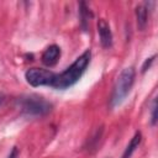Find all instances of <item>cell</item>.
I'll use <instances>...</instances> for the list:
<instances>
[{
  "label": "cell",
  "instance_id": "cell-1",
  "mask_svg": "<svg viewBox=\"0 0 158 158\" xmlns=\"http://www.w3.org/2000/svg\"><path fill=\"white\" fill-rule=\"evenodd\" d=\"M90 59H91V52L90 49H86L65 70L54 75V79L51 86L58 90H64V89L73 86L86 70L90 63Z\"/></svg>",
  "mask_w": 158,
  "mask_h": 158
},
{
  "label": "cell",
  "instance_id": "cell-2",
  "mask_svg": "<svg viewBox=\"0 0 158 158\" xmlns=\"http://www.w3.org/2000/svg\"><path fill=\"white\" fill-rule=\"evenodd\" d=\"M135 77H136V70L133 67H127L120 73L114 85V90L110 100V104L112 107L118 106L130 94L135 83Z\"/></svg>",
  "mask_w": 158,
  "mask_h": 158
},
{
  "label": "cell",
  "instance_id": "cell-3",
  "mask_svg": "<svg viewBox=\"0 0 158 158\" xmlns=\"http://www.w3.org/2000/svg\"><path fill=\"white\" fill-rule=\"evenodd\" d=\"M16 106L28 116H44L52 110V104L38 95H23L17 98Z\"/></svg>",
  "mask_w": 158,
  "mask_h": 158
},
{
  "label": "cell",
  "instance_id": "cell-4",
  "mask_svg": "<svg viewBox=\"0 0 158 158\" xmlns=\"http://www.w3.org/2000/svg\"><path fill=\"white\" fill-rule=\"evenodd\" d=\"M56 73L48 70V69H43V68H30L28 70H26L25 73V79L26 81L31 85V86H44L48 85L51 86L53 83Z\"/></svg>",
  "mask_w": 158,
  "mask_h": 158
},
{
  "label": "cell",
  "instance_id": "cell-5",
  "mask_svg": "<svg viewBox=\"0 0 158 158\" xmlns=\"http://www.w3.org/2000/svg\"><path fill=\"white\" fill-rule=\"evenodd\" d=\"M59 57H60V48H59V46L51 44V46H48L43 51V53L41 56V60H42V63L46 67H53V65L57 64Z\"/></svg>",
  "mask_w": 158,
  "mask_h": 158
},
{
  "label": "cell",
  "instance_id": "cell-6",
  "mask_svg": "<svg viewBox=\"0 0 158 158\" xmlns=\"http://www.w3.org/2000/svg\"><path fill=\"white\" fill-rule=\"evenodd\" d=\"M98 32H99L101 46L104 48H110L112 46V32L109 23L104 19H100L98 21Z\"/></svg>",
  "mask_w": 158,
  "mask_h": 158
},
{
  "label": "cell",
  "instance_id": "cell-7",
  "mask_svg": "<svg viewBox=\"0 0 158 158\" xmlns=\"http://www.w3.org/2000/svg\"><path fill=\"white\" fill-rule=\"evenodd\" d=\"M136 20L138 30L143 31L148 23V6L147 4H141L136 7Z\"/></svg>",
  "mask_w": 158,
  "mask_h": 158
},
{
  "label": "cell",
  "instance_id": "cell-8",
  "mask_svg": "<svg viewBox=\"0 0 158 158\" xmlns=\"http://www.w3.org/2000/svg\"><path fill=\"white\" fill-rule=\"evenodd\" d=\"M141 141H142V135H141L139 131H137V132L135 133V136L131 138V141H130V143L127 144V147L125 148V151H123L121 158H131V156L133 154V152L136 151V148H138Z\"/></svg>",
  "mask_w": 158,
  "mask_h": 158
},
{
  "label": "cell",
  "instance_id": "cell-9",
  "mask_svg": "<svg viewBox=\"0 0 158 158\" xmlns=\"http://www.w3.org/2000/svg\"><path fill=\"white\" fill-rule=\"evenodd\" d=\"M79 14H80V20H81V26H83V28L86 31V23H88L89 19H90L93 15H91L90 10L86 7V4H85L84 1H81V2L79 4Z\"/></svg>",
  "mask_w": 158,
  "mask_h": 158
},
{
  "label": "cell",
  "instance_id": "cell-10",
  "mask_svg": "<svg viewBox=\"0 0 158 158\" xmlns=\"http://www.w3.org/2000/svg\"><path fill=\"white\" fill-rule=\"evenodd\" d=\"M157 100L154 99L153 100V104H152V110H151V123L152 126H156L157 125Z\"/></svg>",
  "mask_w": 158,
  "mask_h": 158
},
{
  "label": "cell",
  "instance_id": "cell-11",
  "mask_svg": "<svg viewBox=\"0 0 158 158\" xmlns=\"http://www.w3.org/2000/svg\"><path fill=\"white\" fill-rule=\"evenodd\" d=\"M154 58H156V56H152V57H149V58H147V59L144 60V63L142 64V73L147 72V70L151 68V65H152V63H153Z\"/></svg>",
  "mask_w": 158,
  "mask_h": 158
},
{
  "label": "cell",
  "instance_id": "cell-12",
  "mask_svg": "<svg viewBox=\"0 0 158 158\" xmlns=\"http://www.w3.org/2000/svg\"><path fill=\"white\" fill-rule=\"evenodd\" d=\"M7 158H19V149H17V147H14L12 148V151L10 152V154H9Z\"/></svg>",
  "mask_w": 158,
  "mask_h": 158
},
{
  "label": "cell",
  "instance_id": "cell-13",
  "mask_svg": "<svg viewBox=\"0 0 158 158\" xmlns=\"http://www.w3.org/2000/svg\"><path fill=\"white\" fill-rule=\"evenodd\" d=\"M5 100H6V96H5V94L0 93V109L4 106V104H5Z\"/></svg>",
  "mask_w": 158,
  "mask_h": 158
}]
</instances>
